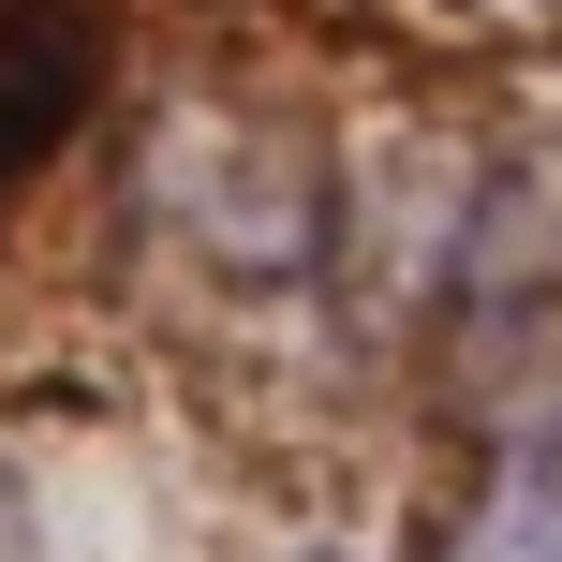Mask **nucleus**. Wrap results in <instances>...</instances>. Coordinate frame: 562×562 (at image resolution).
Listing matches in <instances>:
<instances>
[{
  "instance_id": "obj_1",
  "label": "nucleus",
  "mask_w": 562,
  "mask_h": 562,
  "mask_svg": "<svg viewBox=\"0 0 562 562\" xmlns=\"http://www.w3.org/2000/svg\"><path fill=\"white\" fill-rule=\"evenodd\" d=\"M445 562H562V445H518L504 474H488V504L459 518Z\"/></svg>"
},
{
  "instance_id": "obj_2",
  "label": "nucleus",
  "mask_w": 562,
  "mask_h": 562,
  "mask_svg": "<svg viewBox=\"0 0 562 562\" xmlns=\"http://www.w3.org/2000/svg\"><path fill=\"white\" fill-rule=\"evenodd\" d=\"M281 562H356V548H281Z\"/></svg>"
}]
</instances>
